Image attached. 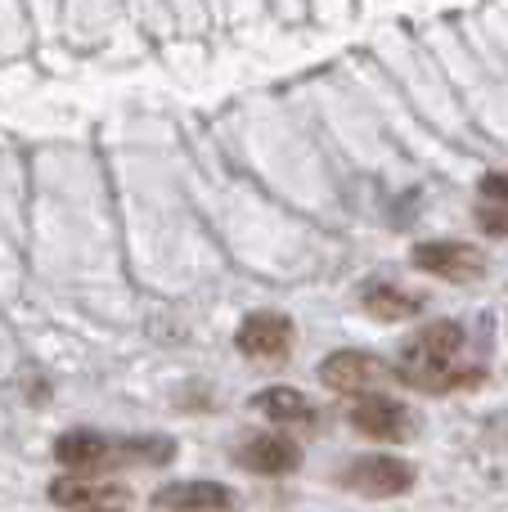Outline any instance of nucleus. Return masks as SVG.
<instances>
[{
  "label": "nucleus",
  "mask_w": 508,
  "mask_h": 512,
  "mask_svg": "<svg viewBox=\"0 0 508 512\" xmlns=\"http://www.w3.org/2000/svg\"><path fill=\"white\" fill-rule=\"evenodd\" d=\"M410 256L419 270L441 274V279H477L486 270V256L473 243H419Z\"/></svg>",
  "instance_id": "0eeeda50"
},
{
  "label": "nucleus",
  "mask_w": 508,
  "mask_h": 512,
  "mask_svg": "<svg viewBox=\"0 0 508 512\" xmlns=\"http://www.w3.org/2000/svg\"><path fill=\"white\" fill-rule=\"evenodd\" d=\"M342 486L356 490V495L369 499H387V495H405L414 486V468L396 454H365L356 459L347 472H342Z\"/></svg>",
  "instance_id": "7ed1b4c3"
},
{
  "label": "nucleus",
  "mask_w": 508,
  "mask_h": 512,
  "mask_svg": "<svg viewBox=\"0 0 508 512\" xmlns=\"http://www.w3.org/2000/svg\"><path fill=\"white\" fill-rule=\"evenodd\" d=\"M365 310L369 315H378V319H405V315L419 310V301H414L410 292L392 288V283H369L365 288Z\"/></svg>",
  "instance_id": "ddd939ff"
},
{
  "label": "nucleus",
  "mask_w": 508,
  "mask_h": 512,
  "mask_svg": "<svg viewBox=\"0 0 508 512\" xmlns=\"http://www.w3.org/2000/svg\"><path fill=\"white\" fill-rule=\"evenodd\" d=\"M293 346V324L279 310H257L239 324V351L252 360H284Z\"/></svg>",
  "instance_id": "423d86ee"
},
{
  "label": "nucleus",
  "mask_w": 508,
  "mask_h": 512,
  "mask_svg": "<svg viewBox=\"0 0 508 512\" xmlns=\"http://www.w3.org/2000/svg\"><path fill=\"white\" fill-rule=\"evenodd\" d=\"M252 409L266 418H275V423H311L315 418V405L302 396V391L293 387H270V391H257L252 396Z\"/></svg>",
  "instance_id": "9b49d317"
},
{
  "label": "nucleus",
  "mask_w": 508,
  "mask_h": 512,
  "mask_svg": "<svg viewBox=\"0 0 508 512\" xmlns=\"http://www.w3.org/2000/svg\"><path fill=\"white\" fill-rule=\"evenodd\" d=\"M54 459H59L63 468L95 472V468H108V463H113V441L99 436V432L77 427V432H63L59 441H54Z\"/></svg>",
  "instance_id": "9d476101"
},
{
  "label": "nucleus",
  "mask_w": 508,
  "mask_h": 512,
  "mask_svg": "<svg viewBox=\"0 0 508 512\" xmlns=\"http://www.w3.org/2000/svg\"><path fill=\"white\" fill-rule=\"evenodd\" d=\"M482 194L495 198V203H508V176H486L482 180Z\"/></svg>",
  "instance_id": "2eb2a0df"
},
{
  "label": "nucleus",
  "mask_w": 508,
  "mask_h": 512,
  "mask_svg": "<svg viewBox=\"0 0 508 512\" xmlns=\"http://www.w3.org/2000/svg\"><path fill=\"white\" fill-rule=\"evenodd\" d=\"M153 508L158 512H239V499L221 481H176V486H162L153 495Z\"/></svg>",
  "instance_id": "39448f33"
},
{
  "label": "nucleus",
  "mask_w": 508,
  "mask_h": 512,
  "mask_svg": "<svg viewBox=\"0 0 508 512\" xmlns=\"http://www.w3.org/2000/svg\"><path fill=\"white\" fill-rule=\"evenodd\" d=\"M459 355H464V328L455 319H437V324H428L423 333H414L405 342L396 378L419 391H446L459 382V373H455Z\"/></svg>",
  "instance_id": "f257e3e1"
},
{
  "label": "nucleus",
  "mask_w": 508,
  "mask_h": 512,
  "mask_svg": "<svg viewBox=\"0 0 508 512\" xmlns=\"http://www.w3.org/2000/svg\"><path fill=\"white\" fill-rule=\"evenodd\" d=\"M239 463L257 477H284L302 463V450H297L288 436H252L248 445L239 450Z\"/></svg>",
  "instance_id": "1a4fd4ad"
},
{
  "label": "nucleus",
  "mask_w": 508,
  "mask_h": 512,
  "mask_svg": "<svg viewBox=\"0 0 508 512\" xmlns=\"http://www.w3.org/2000/svg\"><path fill=\"white\" fill-rule=\"evenodd\" d=\"M50 499L59 508L72 512H108L117 504H126V490L113 481H90V477H63L50 486Z\"/></svg>",
  "instance_id": "6e6552de"
},
{
  "label": "nucleus",
  "mask_w": 508,
  "mask_h": 512,
  "mask_svg": "<svg viewBox=\"0 0 508 512\" xmlns=\"http://www.w3.org/2000/svg\"><path fill=\"white\" fill-rule=\"evenodd\" d=\"M108 512H113V508H108Z\"/></svg>",
  "instance_id": "dca6fc26"
},
{
  "label": "nucleus",
  "mask_w": 508,
  "mask_h": 512,
  "mask_svg": "<svg viewBox=\"0 0 508 512\" xmlns=\"http://www.w3.org/2000/svg\"><path fill=\"white\" fill-rule=\"evenodd\" d=\"M351 423H356V432L374 436V441H405V436L414 432L410 409H405L401 400L383 396V391H374V396H360L356 405H351Z\"/></svg>",
  "instance_id": "20e7f679"
},
{
  "label": "nucleus",
  "mask_w": 508,
  "mask_h": 512,
  "mask_svg": "<svg viewBox=\"0 0 508 512\" xmlns=\"http://www.w3.org/2000/svg\"><path fill=\"white\" fill-rule=\"evenodd\" d=\"M320 382L342 396H374L392 382V369H387L378 355H365V351H338L320 364Z\"/></svg>",
  "instance_id": "f03ea898"
},
{
  "label": "nucleus",
  "mask_w": 508,
  "mask_h": 512,
  "mask_svg": "<svg viewBox=\"0 0 508 512\" xmlns=\"http://www.w3.org/2000/svg\"><path fill=\"white\" fill-rule=\"evenodd\" d=\"M477 225H482L486 234H508V203L482 207V212H477Z\"/></svg>",
  "instance_id": "4468645a"
},
{
  "label": "nucleus",
  "mask_w": 508,
  "mask_h": 512,
  "mask_svg": "<svg viewBox=\"0 0 508 512\" xmlns=\"http://www.w3.org/2000/svg\"><path fill=\"white\" fill-rule=\"evenodd\" d=\"M176 459V441L167 436H126V441H113V463H171Z\"/></svg>",
  "instance_id": "f8f14e48"
}]
</instances>
